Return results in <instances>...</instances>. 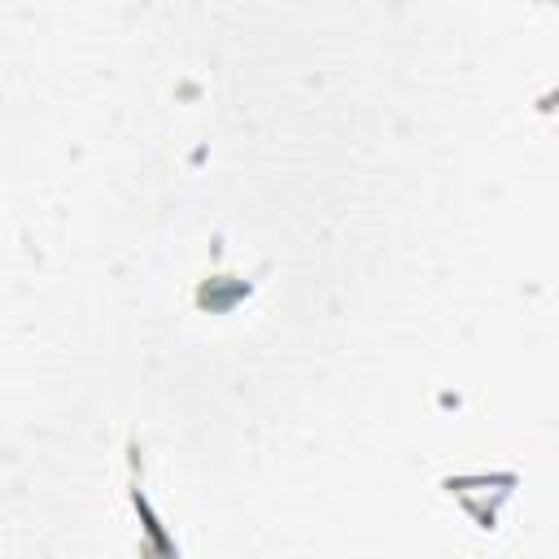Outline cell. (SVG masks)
<instances>
[{
  "label": "cell",
  "instance_id": "1",
  "mask_svg": "<svg viewBox=\"0 0 559 559\" xmlns=\"http://www.w3.org/2000/svg\"><path fill=\"white\" fill-rule=\"evenodd\" d=\"M131 502H135L140 524H144V559H179V546H175V537L162 528V520H157V511L148 507L140 480H131Z\"/></svg>",
  "mask_w": 559,
  "mask_h": 559
}]
</instances>
